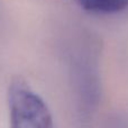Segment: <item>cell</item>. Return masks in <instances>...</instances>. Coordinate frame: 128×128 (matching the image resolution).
Returning <instances> with one entry per match:
<instances>
[{
    "instance_id": "6da1fadb",
    "label": "cell",
    "mask_w": 128,
    "mask_h": 128,
    "mask_svg": "<svg viewBox=\"0 0 128 128\" xmlns=\"http://www.w3.org/2000/svg\"><path fill=\"white\" fill-rule=\"evenodd\" d=\"M10 128H54L47 104L26 81L15 79L8 89Z\"/></svg>"
},
{
    "instance_id": "7a4b0ae2",
    "label": "cell",
    "mask_w": 128,
    "mask_h": 128,
    "mask_svg": "<svg viewBox=\"0 0 128 128\" xmlns=\"http://www.w3.org/2000/svg\"><path fill=\"white\" fill-rule=\"evenodd\" d=\"M83 9L96 14H116L128 8V0H75Z\"/></svg>"
}]
</instances>
